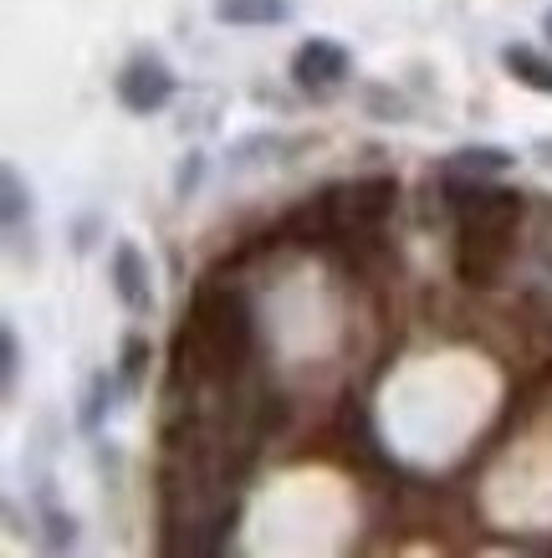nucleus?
I'll list each match as a JSON object with an SVG mask.
<instances>
[{"label": "nucleus", "mask_w": 552, "mask_h": 558, "mask_svg": "<svg viewBox=\"0 0 552 558\" xmlns=\"http://www.w3.org/2000/svg\"><path fill=\"white\" fill-rule=\"evenodd\" d=\"M440 201H445V216L455 220V241H451L455 282L491 292L512 271V262H517V231L527 220V195L491 185L481 174L445 170Z\"/></svg>", "instance_id": "f257e3e1"}, {"label": "nucleus", "mask_w": 552, "mask_h": 558, "mask_svg": "<svg viewBox=\"0 0 552 558\" xmlns=\"http://www.w3.org/2000/svg\"><path fill=\"white\" fill-rule=\"evenodd\" d=\"M328 210H333V246H358V241H379L384 226L400 210V180L394 174H364V180H343L328 185Z\"/></svg>", "instance_id": "f03ea898"}, {"label": "nucleus", "mask_w": 552, "mask_h": 558, "mask_svg": "<svg viewBox=\"0 0 552 558\" xmlns=\"http://www.w3.org/2000/svg\"><path fill=\"white\" fill-rule=\"evenodd\" d=\"M113 87H118V102H123L128 113L149 119V113H159V108L174 98V68H169L159 51H134V57L123 62Z\"/></svg>", "instance_id": "7ed1b4c3"}, {"label": "nucleus", "mask_w": 552, "mask_h": 558, "mask_svg": "<svg viewBox=\"0 0 552 558\" xmlns=\"http://www.w3.org/2000/svg\"><path fill=\"white\" fill-rule=\"evenodd\" d=\"M353 72V51L333 36H307L297 51H292V83L307 87V93H333L338 83H348Z\"/></svg>", "instance_id": "20e7f679"}, {"label": "nucleus", "mask_w": 552, "mask_h": 558, "mask_svg": "<svg viewBox=\"0 0 552 558\" xmlns=\"http://www.w3.org/2000/svg\"><path fill=\"white\" fill-rule=\"evenodd\" d=\"M113 292L134 318L154 313V271H149V256L138 252L134 241H118L113 246Z\"/></svg>", "instance_id": "39448f33"}, {"label": "nucleus", "mask_w": 552, "mask_h": 558, "mask_svg": "<svg viewBox=\"0 0 552 558\" xmlns=\"http://www.w3.org/2000/svg\"><path fill=\"white\" fill-rule=\"evenodd\" d=\"M220 26H282L292 21V0H216Z\"/></svg>", "instance_id": "423d86ee"}, {"label": "nucleus", "mask_w": 552, "mask_h": 558, "mask_svg": "<svg viewBox=\"0 0 552 558\" xmlns=\"http://www.w3.org/2000/svg\"><path fill=\"white\" fill-rule=\"evenodd\" d=\"M502 68L517 77L527 93H542V98H552V57L537 47H502Z\"/></svg>", "instance_id": "0eeeda50"}, {"label": "nucleus", "mask_w": 552, "mask_h": 558, "mask_svg": "<svg viewBox=\"0 0 552 558\" xmlns=\"http://www.w3.org/2000/svg\"><path fill=\"white\" fill-rule=\"evenodd\" d=\"M517 165V154L502 149V144H466V149L451 154V165L445 170L455 174H481V180H491V174H506Z\"/></svg>", "instance_id": "6e6552de"}, {"label": "nucleus", "mask_w": 552, "mask_h": 558, "mask_svg": "<svg viewBox=\"0 0 552 558\" xmlns=\"http://www.w3.org/2000/svg\"><path fill=\"white\" fill-rule=\"evenodd\" d=\"M0 195H5V241L11 246H21V226L32 220V190H26V180H21L11 165H5V174H0Z\"/></svg>", "instance_id": "1a4fd4ad"}, {"label": "nucleus", "mask_w": 552, "mask_h": 558, "mask_svg": "<svg viewBox=\"0 0 552 558\" xmlns=\"http://www.w3.org/2000/svg\"><path fill=\"white\" fill-rule=\"evenodd\" d=\"M149 364H154L149 339H144V333H128V339H123V354H118V379H123V389H128V395H138V389H144Z\"/></svg>", "instance_id": "9d476101"}, {"label": "nucleus", "mask_w": 552, "mask_h": 558, "mask_svg": "<svg viewBox=\"0 0 552 558\" xmlns=\"http://www.w3.org/2000/svg\"><path fill=\"white\" fill-rule=\"evenodd\" d=\"M0 359H5V379H0V395H5V400H16V379H21V339H16V328H11V318H5V328H0Z\"/></svg>", "instance_id": "9b49d317"}, {"label": "nucleus", "mask_w": 552, "mask_h": 558, "mask_svg": "<svg viewBox=\"0 0 552 558\" xmlns=\"http://www.w3.org/2000/svg\"><path fill=\"white\" fill-rule=\"evenodd\" d=\"M108 400H113V379H108V374H98V379L87 385V400H83V425H87V430H98Z\"/></svg>", "instance_id": "f8f14e48"}, {"label": "nucleus", "mask_w": 552, "mask_h": 558, "mask_svg": "<svg viewBox=\"0 0 552 558\" xmlns=\"http://www.w3.org/2000/svg\"><path fill=\"white\" fill-rule=\"evenodd\" d=\"M72 538H77V523H72L68 512H57V508H47V548H72Z\"/></svg>", "instance_id": "ddd939ff"}, {"label": "nucleus", "mask_w": 552, "mask_h": 558, "mask_svg": "<svg viewBox=\"0 0 552 558\" xmlns=\"http://www.w3.org/2000/svg\"><path fill=\"white\" fill-rule=\"evenodd\" d=\"M200 174H205V159H200V154H184L180 174H174V195H180V201H189V190L200 185Z\"/></svg>", "instance_id": "4468645a"}, {"label": "nucleus", "mask_w": 552, "mask_h": 558, "mask_svg": "<svg viewBox=\"0 0 552 558\" xmlns=\"http://www.w3.org/2000/svg\"><path fill=\"white\" fill-rule=\"evenodd\" d=\"M532 154H537V159H542V165H548V170H552V138H537V144H532Z\"/></svg>", "instance_id": "2eb2a0df"}, {"label": "nucleus", "mask_w": 552, "mask_h": 558, "mask_svg": "<svg viewBox=\"0 0 552 558\" xmlns=\"http://www.w3.org/2000/svg\"><path fill=\"white\" fill-rule=\"evenodd\" d=\"M542 32H548V41H552V11H548V16H542Z\"/></svg>", "instance_id": "dca6fc26"}]
</instances>
